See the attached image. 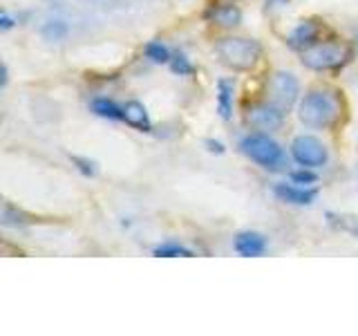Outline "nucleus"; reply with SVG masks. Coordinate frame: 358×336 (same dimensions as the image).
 I'll return each instance as SVG.
<instances>
[{
    "label": "nucleus",
    "mask_w": 358,
    "mask_h": 336,
    "mask_svg": "<svg viewBox=\"0 0 358 336\" xmlns=\"http://www.w3.org/2000/svg\"><path fill=\"white\" fill-rule=\"evenodd\" d=\"M341 115H343V101L338 92L327 88L309 90L298 106V119L307 128H316V130L334 128L338 123Z\"/></svg>",
    "instance_id": "nucleus-1"
},
{
    "label": "nucleus",
    "mask_w": 358,
    "mask_h": 336,
    "mask_svg": "<svg viewBox=\"0 0 358 336\" xmlns=\"http://www.w3.org/2000/svg\"><path fill=\"white\" fill-rule=\"evenodd\" d=\"M217 59L231 67L235 72H249L260 63L262 56V45L255 38H244V36H227L220 38L215 45Z\"/></svg>",
    "instance_id": "nucleus-2"
},
{
    "label": "nucleus",
    "mask_w": 358,
    "mask_h": 336,
    "mask_svg": "<svg viewBox=\"0 0 358 336\" xmlns=\"http://www.w3.org/2000/svg\"><path fill=\"white\" fill-rule=\"evenodd\" d=\"M352 59V50L338 41H318L305 52H300V61L307 70L313 72H334L341 70Z\"/></svg>",
    "instance_id": "nucleus-3"
},
{
    "label": "nucleus",
    "mask_w": 358,
    "mask_h": 336,
    "mask_svg": "<svg viewBox=\"0 0 358 336\" xmlns=\"http://www.w3.org/2000/svg\"><path fill=\"white\" fill-rule=\"evenodd\" d=\"M242 153L249 157L251 162H255L257 166H262L264 171H285L287 166V155L282 150L275 139L268 137L266 132H253V134H246L240 144Z\"/></svg>",
    "instance_id": "nucleus-4"
},
{
    "label": "nucleus",
    "mask_w": 358,
    "mask_h": 336,
    "mask_svg": "<svg viewBox=\"0 0 358 336\" xmlns=\"http://www.w3.org/2000/svg\"><path fill=\"white\" fill-rule=\"evenodd\" d=\"M291 157H294L298 166L305 168H320L329 162L327 146L320 139L311 137V134H300V137L291 141Z\"/></svg>",
    "instance_id": "nucleus-5"
},
{
    "label": "nucleus",
    "mask_w": 358,
    "mask_h": 336,
    "mask_svg": "<svg viewBox=\"0 0 358 336\" xmlns=\"http://www.w3.org/2000/svg\"><path fill=\"white\" fill-rule=\"evenodd\" d=\"M298 97H300V83L296 74L280 70L271 76V81H268V101L271 104H275L282 110H289L296 106Z\"/></svg>",
    "instance_id": "nucleus-6"
},
{
    "label": "nucleus",
    "mask_w": 358,
    "mask_h": 336,
    "mask_svg": "<svg viewBox=\"0 0 358 336\" xmlns=\"http://www.w3.org/2000/svg\"><path fill=\"white\" fill-rule=\"evenodd\" d=\"M246 121L251 123L253 128L262 130V132H271L282 128L285 123V110L278 108L271 101H262V104H253L246 110Z\"/></svg>",
    "instance_id": "nucleus-7"
},
{
    "label": "nucleus",
    "mask_w": 358,
    "mask_h": 336,
    "mask_svg": "<svg viewBox=\"0 0 358 336\" xmlns=\"http://www.w3.org/2000/svg\"><path fill=\"white\" fill-rule=\"evenodd\" d=\"M320 34H322V25L318 20H313V18L300 20L287 36V45L296 52H305L307 48H311V45H316L320 41Z\"/></svg>",
    "instance_id": "nucleus-8"
},
{
    "label": "nucleus",
    "mask_w": 358,
    "mask_h": 336,
    "mask_svg": "<svg viewBox=\"0 0 358 336\" xmlns=\"http://www.w3.org/2000/svg\"><path fill=\"white\" fill-rule=\"evenodd\" d=\"M273 195L280 202H287V204H294V206H309L316 202L318 197V190L311 188V186H300L296 182H280L273 186Z\"/></svg>",
    "instance_id": "nucleus-9"
},
{
    "label": "nucleus",
    "mask_w": 358,
    "mask_h": 336,
    "mask_svg": "<svg viewBox=\"0 0 358 336\" xmlns=\"http://www.w3.org/2000/svg\"><path fill=\"white\" fill-rule=\"evenodd\" d=\"M233 249L242 258H260L266 251V238L257 231H242L235 235Z\"/></svg>",
    "instance_id": "nucleus-10"
},
{
    "label": "nucleus",
    "mask_w": 358,
    "mask_h": 336,
    "mask_svg": "<svg viewBox=\"0 0 358 336\" xmlns=\"http://www.w3.org/2000/svg\"><path fill=\"white\" fill-rule=\"evenodd\" d=\"M206 20L215 22V25L222 27H235L242 22V9L238 7L231 0V3H224V5H210L206 11Z\"/></svg>",
    "instance_id": "nucleus-11"
},
{
    "label": "nucleus",
    "mask_w": 358,
    "mask_h": 336,
    "mask_svg": "<svg viewBox=\"0 0 358 336\" xmlns=\"http://www.w3.org/2000/svg\"><path fill=\"white\" fill-rule=\"evenodd\" d=\"M123 121H126L128 126H132L134 130H141V132L152 130L148 110H145V106L139 104V101H128V104L123 106Z\"/></svg>",
    "instance_id": "nucleus-12"
},
{
    "label": "nucleus",
    "mask_w": 358,
    "mask_h": 336,
    "mask_svg": "<svg viewBox=\"0 0 358 336\" xmlns=\"http://www.w3.org/2000/svg\"><path fill=\"white\" fill-rule=\"evenodd\" d=\"M217 112L224 121L233 117V101H235V85L231 78H220L217 81Z\"/></svg>",
    "instance_id": "nucleus-13"
},
{
    "label": "nucleus",
    "mask_w": 358,
    "mask_h": 336,
    "mask_svg": "<svg viewBox=\"0 0 358 336\" xmlns=\"http://www.w3.org/2000/svg\"><path fill=\"white\" fill-rule=\"evenodd\" d=\"M92 112L103 119L112 121H123V106H119L117 101H112L108 97H99L92 101Z\"/></svg>",
    "instance_id": "nucleus-14"
},
{
    "label": "nucleus",
    "mask_w": 358,
    "mask_h": 336,
    "mask_svg": "<svg viewBox=\"0 0 358 336\" xmlns=\"http://www.w3.org/2000/svg\"><path fill=\"white\" fill-rule=\"evenodd\" d=\"M327 222L334 229H338L358 240V216H347V213H327Z\"/></svg>",
    "instance_id": "nucleus-15"
},
{
    "label": "nucleus",
    "mask_w": 358,
    "mask_h": 336,
    "mask_svg": "<svg viewBox=\"0 0 358 336\" xmlns=\"http://www.w3.org/2000/svg\"><path fill=\"white\" fill-rule=\"evenodd\" d=\"M41 34L45 41H63L67 34H70V27H67V22L61 18H50L43 22Z\"/></svg>",
    "instance_id": "nucleus-16"
},
{
    "label": "nucleus",
    "mask_w": 358,
    "mask_h": 336,
    "mask_svg": "<svg viewBox=\"0 0 358 336\" xmlns=\"http://www.w3.org/2000/svg\"><path fill=\"white\" fill-rule=\"evenodd\" d=\"M145 59L157 63V65H168L173 59V52L166 48V45L162 41H150L148 45H145Z\"/></svg>",
    "instance_id": "nucleus-17"
},
{
    "label": "nucleus",
    "mask_w": 358,
    "mask_h": 336,
    "mask_svg": "<svg viewBox=\"0 0 358 336\" xmlns=\"http://www.w3.org/2000/svg\"><path fill=\"white\" fill-rule=\"evenodd\" d=\"M152 253L157 258H190L193 251L188 249V246L179 244V242H164V244H157Z\"/></svg>",
    "instance_id": "nucleus-18"
},
{
    "label": "nucleus",
    "mask_w": 358,
    "mask_h": 336,
    "mask_svg": "<svg viewBox=\"0 0 358 336\" xmlns=\"http://www.w3.org/2000/svg\"><path fill=\"white\" fill-rule=\"evenodd\" d=\"M0 222H3V227H25V224L29 222L27 216L22 213L20 209H16L14 204H9V202H5L3 206V216H0Z\"/></svg>",
    "instance_id": "nucleus-19"
},
{
    "label": "nucleus",
    "mask_w": 358,
    "mask_h": 336,
    "mask_svg": "<svg viewBox=\"0 0 358 336\" xmlns=\"http://www.w3.org/2000/svg\"><path fill=\"white\" fill-rule=\"evenodd\" d=\"M168 65H171V70L175 74H179V76H190V74L195 72V65L190 63V59H188L186 54H182V52L173 54V59H171V63H168Z\"/></svg>",
    "instance_id": "nucleus-20"
},
{
    "label": "nucleus",
    "mask_w": 358,
    "mask_h": 336,
    "mask_svg": "<svg viewBox=\"0 0 358 336\" xmlns=\"http://www.w3.org/2000/svg\"><path fill=\"white\" fill-rule=\"evenodd\" d=\"M291 177V182H296L300 186H311V184H316V173L311 171V168H305V166H300V171H294L289 175Z\"/></svg>",
    "instance_id": "nucleus-21"
},
{
    "label": "nucleus",
    "mask_w": 358,
    "mask_h": 336,
    "mask_svg": "<svg viewBox=\"0 0 358 336\" xmlns=\"http://www.w3.org/2000/svg\"><path fill=\"white\" fill-rule=\"evenodd\" d=\"M70 160H72V164H74L85 177H94V175H96V166H94V162H90V160H85V157H78V155H70Z\"/></svg>",
    "instance_id": "nucleus-22"
},
{
    "label": "nucleus",
    "mask_w": 358,
    "mask_h": 336,
    "mask_svg": "<svg viewBox=\"0 0 358 336\" xmlns=\"http://www.w3.org/2000/svg\"><path fill=\"white\" fill-rule=\"evenodd\" d=\"M14 25H16L14 16L7 14V11H3V14H0V29H3V31H9Z\"/></svg>",
    "instance_id": "nucleus-23"
},
{
    "label": "nucleus",
    "mask_w": 358,
    "mask_h": 336,
    "mask_svg": "<svg viewBox=\"0 0 358 336\" xmlns=\"http://www.w3.org/2000/svg\"><path fill=\"white\" fill-rule=\"evenodd\" d=\"M204 144H206V148H208L210 153H217V155H222V153H224V144H222V141H217V139H206Z\"/></svg>",
    "instance_id": "nucleus-24"
},
{
    "label": "nucleus",
    "mask_w": 358,
    "mask_h": 336,
    "mask_svg": "<svg viewBox=\"0 0 358 336\" xmlns=\"http://www.w3.org/2000/svg\"><path fill=\"white\" fill-rule=\"evenodd\" d=\"M7 81H9V72H7V65H3V81H0V85L7 88Z\"/></svg>",
    "instance_id": "nucleus-25"
},
{
    "label": "nucleus",
    "mask_w": 358,
    "mask_h": 336,
    "mask_svg": "<svg viewBox=\"0 0 358 336\" xmlns=\"http://www.w3.org/2000/svg\"><path fill=\"white\" fill-rule=\"evenodd\" d=\"M268 3H273V5H285V3H289V0H268Z\"/></svg>",
    "instance_id": "nucleus-26"
},
{
    "label": "nucleus",
    "mask_w": 358,
    "mask_h": 336,
    "mask_svg": "<svg viewBox=\"0 0 358 336\" xmlns=\"http://www.w3.org/2000/svg\"><path fill=\"white\" fill-rule=\"evenodd\" d=\"M354 45H356V52H358V36H356V41H354Z\"/></svg>",
    "instance_id": "nucleus-27"
},
{
    "label": "nucleus",
    "mask_w": 358,
    "mask_h": 336,
    "mask_svg": "<svg viewBox=\"0 0 358 336\" xmlns=\"http://www.w3.org/2000/svg\"><path fill=\"white\" fill-rule=\"evenodd\" d=\"M233 3H235V0H233Z\"/></svg>",
    "instance_id": "nucleus-28"
}]
</instances>
